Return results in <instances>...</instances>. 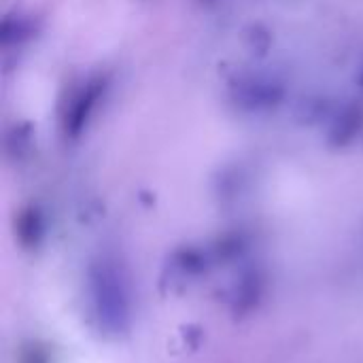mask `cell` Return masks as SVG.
Wrapping results in <instances>:
<instances>
[{"instance_id": "cell-1", "label": "cell", "mask_w": 363, "mask_h": 363, "mask_svg": "<svg viewBox=\"0 0 363 363\" xmlns=\"http://www.w3.org/2000/svg\"><path fill=\"white\" fill-rule=\"evenodd\" d=\"M89 296L100 330H104L106 334H123L130 328V287L117 262L100 259L91 266Z\"/></svg>"}]
</instances>
